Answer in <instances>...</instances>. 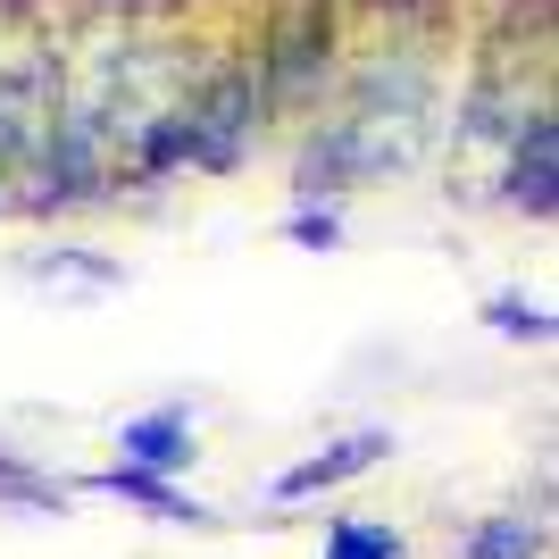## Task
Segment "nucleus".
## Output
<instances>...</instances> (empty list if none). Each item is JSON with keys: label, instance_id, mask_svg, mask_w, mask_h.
Returning <instances> with one entry per match:
<instances>
[{"label": "nucleus", "instance_id": "nucleus-9", "mask_svg": "<svg viewBox=\"0 0 559 559\" xmlns=\"http://www.w3.org/2000/svg\"><path fill=\"white\" fill-rule=\"evenodd\" d=\"M543 551H551L543 518L501 510V518H476V526H467V551H460V559H543Z\"/></svg>", "mask_w": 559, "mask_h": 559}, {"label": "nucleus", "instance_id": "nucleus-5", "mask_svg": "<svg viewBox=\"0 0 559 559\" xmlns=\"http://www.w3.org/2000/svg\"><path fill=\"white\" fill-rule=\"evenodd\" d=\"M84 492H109V501H126V510L159 518V526H217V510L185 501V492H176V476L134 467V460H117V467H100V476H84Z\"/></svg>", "mask_w": 559, "mask_h": 559}, {"label": "nucleus", "instance_id": "nucleus-11", "mask_svg": "<svg viewBox=\"0 0 559 559\" xmlns=\"http://www.w3.org/2000/svg\"><path fill=\"white\" fill-rule=\"evenodd\" d=\"M25 267L50 276V284H93V293H109V284H117V259H93V251H34Z\"/></svg>", "mask_w": 559, "mask_h": 559}, {"label": "nucleus", "instance_id": "nucleus-10", "mask_svg": "<svg viewBox=\"0 0 559 559\" xmlns=\"http://www.w3.org/2000/svg\"><path fill=\"white\" fill-rule=\"evenodd\" d=\"M326 559H409V543H401V526L343 518V526H326Z\"/></svg>", "mask_w": 559, "mask_h": 559}, {"label": "nucleus", "instance_id": "nucleus-1", "mask_svg": "<svg viewBox=\"0 0 559 559\" xmlns=\"http://www.w3.org/2000/svg\"><path fill=\"white\" fill-rule=\"evenodd\" d=\"M185 126H192V167H210V176H226V167H242V151L259 142V126H267V84H259V59H217L210 75H192L185 93Z\"/></svg>", "mask_w": 559, "mask_h": 559}, {"label": "nucleus", "instance_id": "nucleus-12", "mask_svg": "<svg viewBox=\"0 0 559 559\" xmlns=\"http://www.w3.org/2000/svg\"><path fill=\"white\" fill-rule=\"evenodd\" d=\"M485 326H492V334H510V343H551V309L492 293V301H485Z\"/></svg>", "mask_w": 559, "mask_h": 559}, {"label": "nucleus", "instance_id": "nucleus-13", "mask_svg": "<svg viewBox=\"0 0 559 559\" xmlns=\"http://www.w3.org/2000/svg\"><path fill=\"white\" fill-rule=\"evenodd\" d=\"M284 242H301V251H334V242H343V210H318V201H309V210H293V226H284Z\"/></svg>", "mask_w": 559, "mask_h": 559}, {"label": "nucleus", "instance_id": "nucleus-3", "mask_svg": "<svg viewBox=\"0 0 559 559\" xmlns=\"http://www.w3.org/2000/svg\"><path fill=\"white\" fill-rule=\"evenodd\" d=\"M326 75H334V17H318V9L284 17L276 34H267V50H259V84H267V100H284V109L318 100Z\"/></svg>", "mask_w": 559, "mask_h": 559}, {"label": "nucleus", "instance_id": "nucleus-4", "mask_svg": "<svg viewBox=\"0 0 559 559\" xmlns=\"http://www.w3.org/2000/svg\"><path fill=\"white\" fill-rule=\"evenodd\" d=\"M510 201L535 217V226L559 217V117L543 109V100L510 126Z\"/></svg>", "mask_w": 559, "mask_h": 559}, {"label": "nucleus", "instance_id": "nucleus-2", "mask_svg": "<svg viewBox=\"0 0 559 559\" xmlns=\"http://www.w3.org/2000/svg\"><path fill=\"white\" fill-rule=\"evenodd\" d=\"M418 117H376V109H350L343 126L309 134L301 151V192H343V185H376V176H401L418 134Z\"/></svg>", "mask_w": 559, "mask_h": 559}, {"label": "nucleus", "instance_id": "nucleus-7", "mask_svg": "<svg viewBox=\"0 0 559 559\" xmlns=\"http://www.w3.org/2000/svg\"><path fill=\"white\" fill-rule=\"evenodd\" d=\"M117 451L134 467H159V476H185L192 460H201V435H192L185 409H151V418H126L117 426Z\"/></svg>", "mask_w": 559, "mask_h": 559}, {"label": "nucleus", "instance_id": "nucleus-8", "mask_svg": "<svg viewBox=\"0 0 559 559\" xmlns=\"http://www.w3.org/2000/svg\"><path fill=\"white\" fill-rule=\"evenodd\" d=\"M426 84H435V75H426V59H368V68L350 75V109H376V117H418L426 100Z\"/></svg>", "mask_w": 559, "mask_h": 559}, {"label": "nucleus", "instance_id": "nucleus-6", "mask_svg": "<svg viewBox=\"0 0 559 559\" xmlns=\"http://www.w3.org/2000/svg\"><path fill=\"white\" fill-rule=\"evenodd\" d=\"M384 451H393V435H384V426H368V435H343V443H326V451H309L301 467H284L276 485V501H309V492H326V485H343V476H368L376 460H384Z\"/></svg>", "mask_w": 559, "mask_h": 559}]
</instances>
